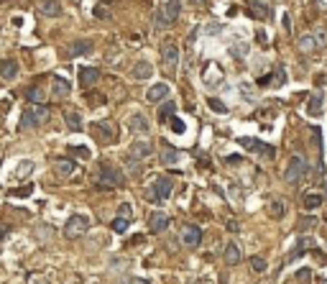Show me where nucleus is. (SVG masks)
<instances>
[{
    "instance_id": "1",
    "label": "nucleus",
    "mask_w": 327,
    "mask_h": 284,
    "mask_svg": "<svg viewBox=\"0 0 327 284\" xmlns=\"http://www.w3.org/2000/svg\"><path fill=\"white\" fill-rule=\"evenodd\" d=\"M49 118V108L46 105H28L23 116H20V130H28V128H38L41 123H46Z\"/></svg>"
},
{
    "instance_id": "2",
    "label": "nucleus",
    "mask_w": 327,
    "mask_h": 284,
    "mask_svg": "<svg viewBox=\"0 0 327 284\" xmlns=\"http://www.w3.org/2000/svg\"><path fill=\"white\" fill-rule=\"evenodd\" d=\"M87 230H90V218L77 212V215H72L69 220H67V226H64V238L74 241V238H82Z\"/></svg>"
},
{
    "instance_id": "3",
    "label": "nucleus",
    "mask_w": 327,
    "mask_h": 284,
    "mask_svg": "<svg viewBox=\"0 0 327 284\" xmlns=\"http://www.w3.org/2000/svg\"><path fill=\"white\" fill-rule=\"evenodd\" d=\"M90 130H92L97 144H115V138H118V128L113 120H95Z\"/></svg>"
},
{
    "instance_id": "4",
    "label": "nucleus",
    "mask_w": 327,
    "mask_h": 284,
    "mask_svg": "<svg viewBox=\"0 0 327 284\" xmlns=\"http://www.w3.org/2000/svg\"><path fill=\"white\" fill-rule=\"evenodd\" d=\"M307 172H310V164L304 162L302 156H292L289 164H287V172H284V180L289 184H299L304 177H307Z\"/></svg>"
},
{
    "instance_id": "5",
    "label": "nucleus",
    "mask_w": 327,
    "mask_h": 284,
    "mask_svg": "<svg viewBox=\"0 0 327 284\" xmlns=\"http://www.w3.org/2000/svg\"><path fill=\"white\" fill-rule=\"evenodd\" d=\"M100 182H105L107 187H123L125 184V174L120 169H115L110 162L100 164Z\"/></svg>"
},
{
    "instance_id": "6",
    "label": "nucleus",
    "mask_w": 327,
    "mask_h": 284,
    "mask_svg": "<svg viewBox=\"0 0 327 284\" xmlns=\"http://www.w3.org/2000/svg\"><path fill=\"white\" fill-rule=\"evenodd\" d=\"M174 190V180L171 177H156L154 180V187L148 190V200H154V202H164L169 194Z\"/></svg>"
},
{
    "instance_id": "7",
    "label": "nucleus",
    "mask_w": 327,
    "mask_h": 284,
    "mask_svg": "<svg viewBox=\"0 0 327 284\" xmlns=\"http://www.w3.org/2000/svg\"><path fill=\"white\" fill-rule=\"evenodd\" d=\"M179 13H182V3L179 0H169V3L156 13V26H171L174 20L179 18Z\"/></svg>"
},
{
    "instance_id": "8",
    "label": "nucleus",
    "mask_w": 327,
    "mask_h": 284,
    "mask_svg": "<svg viewBox=\"0 0 327 284\" xmlns=\"http://www.w3.org/2000/svg\"><path fill=\"white\" fill-rule=\"evenodd\" d=\"M238 144H241L243 148H248V151H256V154H264V156H269V159H274V156H276V148H274V146H269V144H264V141H258V138L243 136V138H238Z\"/></svg>"
},
{
    "instance_id": "9",
    "label": "nucleus",
    "mask_w": 327,
    "mask_h": 284,
    "mask_svg": "<svg viewBox=\"0 0 327 284\" xmlns=\"http://www.w3.org/2000/svg\"><path fill=\"white\" fill-rule=\"evenodd\" d=\"M69 92H72L69 80H64L61 74H54V77H51V98L64 100V98H69Z\"/></svg>"
},
{
    "instance_id": "10",
    "label": "nucleus",
    "mask_w": 327,
    "mask_h": 284,
    "mask_svg": "<svg viewBox=\"0 0 327 284\" xmlns=\"http://www.w3.org/2000/svg\"><path fill=\"white\" fill-rule=\"evenodd\" d=\"M182 241H184L187 248H197V246L202 244V230H200V226H187V228L182 230Z\"/></svg>"
},
{
    "instance_id": "11",
    "label": "nucleus",
    "mask_w": 327,
    "mask_h": 284,
    "mask_svg": "<svg viewBox=\"0 0 327 284\" xmlns=\"http://www.w3.org/2000/svg\"><path fill=\"white\" fill-rule=\"evenodd\" d=\"M54 172H56V177H72V174L77 172V162L69 159V156L54 159Z\"/></svg>"
},
{
    "instance_id": "12",
    "label": "nucleus",
    "mask_w": 327,
    "mask_h": 284,
    "mask_svg": "<svg viewBox=\"0 0 327 284\" xmlns=\"http://www.w3.org/2000/svg\"><path fill=\"white\" fill-rule=\"evenodd\" d=\"M246 10L251 13V18L253 20H266L269 18V6L266 3H261V0H248V3H246Z\"/></svg>"
},
{
    "instance_id": "13",
    "label": "nucleus",
    "mask_w": 327,
    "mask_h": 284,
    "mask_svg": "<svg viewBox=\"0 0 327 284\" xmlns=\"http://www.w3.org/2000/svg\"><path fill=\"white\" fill-rule=\"evenodd\" d=\"M169 215L166 212H151V218H148V230L151 233H164L166 228H169Z\"/></svg>"
},
{
    "instance_id": "14",
    "label": "nucleus",
    "mask_w": 327,
    "mask_h": 284,
    "mask_svg": "<svg viewBox=\"0 0 327 284\" xmlns=\"http://www.w3.org/2000/svg\"><path fill=\"white\" fill-rule=\"evenodd\" d=\"M151 151H154V146H151V141H133V144H130V159L141 162V159L151 156Z\"/></svg>"
},
{
    "instance_id": "15",
    "label": "nucleus",
    "mask_w": 327,
    "mask_h": 284,
    "mask_svg": "<svg viewBox=\"0 0 327 284\" xmlns=\"http://www.w3.org/2000/svg\"><path fill=\"white\" fill-rule=\"evenodd\" d=\"M97 80H100V70L97 67H82L79 70V84L84 87V90H90Z\"/></svg>"
},
{
    "instance_id": "16",
    "label": "nucleus",
    "mask_w": 327,
    "mask_h": 284,
    "mask_svg": "<svg viewBox=\"0 0 327 284\" xmlns=\"http://www.w3.org/2000/svg\"><path fill=\"white\" fill-rule=\"evenodd\" d=\"M38 10H41V16H46V18H59L61 16V6L56 3V0H41Z\"/></svg>"
},
{
    "instance_id": "17",
    "label": "nucleus",
    "mask_w": 327,
    "mask_h": 284,
    "mask_svg": "<svg viewBox=\"0 0 327 284\" xmlns=\"http://www.w3.org/2000/svg\"><path fill=\"white\" fill-rule=\"evenodd\" d=\"M128 128L133 130V134H148V118L146 116H141V113H136V116H130V120H128Z\"/></svg>"
},
{
    "instance_id": "18",
    "label": "nucleus",
    "mask_w": 327,
    "mask_h": 284,
    "mask_svg": "<svg viewBox=\"0 0 327 284\" xmlns=\"http://www.w3.org/2000/svg\"><path fill=\"white\" fill-rule=\"evenodd\" d=\"M18 74V59H3V64H0V77L3 80H15Z\"/></svg>"
},
{
    "instance_id": "19",
    "label": "nucleus",
    "mask_w": 327,
    "mask_h": 284,
    "mask_svg": "<svg viewBox=\"0 0 327 284\" xmlns=\"http://www.w3.org/2000/svg\"><path fill=\"white\" fill-rule=\"evenodd\" d=\"M87 52H92V41H90V38H77L72 46H69V54H72V56H82V54H87Z\"/></svg>"
},
{
    "instance_id": "20",
    "label": "nucleus",
    "mask_w": 327,
    "mask_h": 284,
    "mask_svg": "<svg viewBox=\"0 0 327 284\" xmlns=\"http://www.w3.org/2000/svg\"><path fill=\"white\" fill-rule=\"evenodd\" d=\"M161 56H164V62L169 64V67H174V64L179 62V49L174 46V44H164V46H161Z\"/></svg>"
},
{
    "instance_id": "21",
    "label": "nucleus",
    "mask_w": 327,
    "mask_h": 284,
    "mask_svg": "<svg viewBox=\"0 0 327 284\" xmlns=\"http://www.w3.org/2000/svg\"><path fill=\"white\" fill-rule=\"evenodd\" d=\"M166 95H169V87H166V84H154V87L146 92V100H148V102H159V100H164Z\"/></svg>"
},
{
    "instance_id": "22",
    "label": "nucleus",
    "mask_w": 327,
    "mask_h": 284,
    "mask_svg": "<svg viewBox=\"0 0 327 284\" xmlns=\"http://www.w3.org/2000/svg\"><path fill=\"white\" fill-rule=\"evenodd\" d=\"M64 120H67V128L74 130V134H79L82 130V118L77 110H64Z\"/></svg>"
},
{
    "instance_id": "23",
    "label": "nucleus",
    "mask_w": 327,
    "mask_h": 284,
    "mask_svg": "<svg viewBox=\"0 0 327 284\" xmlns=\"http://www.w3.org/2000/svg\"><path fill=\"white\" fill-rule=\"evenodd\" d=\"M130 74H133V80H148L151 74H154V67H151L148 62H138Z\"/></svg>"
},
{
    "instance_id": "24",
    "label": "nucleus",
    "mask_w": 327,
    "mask_h": 284,
    "mask_svg": "<svg viewBox=\"0 0 327 284\" xmlns=\"http://www.w3.org/2000/svg\"><path fill=\"white\" fill-rule=\"evenodd\" d=\"M26 98L31 100V105H43V100H46V92H43L41 84H33V87H28Z\"/></svg>"
},
{
    "instance_id": "25",
    "label": "nucleus",
    "mask_w": 327,
    "mask_h": 284,
    "mask_svg": "<svg viewBox=\"0 0 327 284\" xmlns=\"http://www.w3.org/2000/svg\"><path fill=\"white\" fill-rule=\"evenodd\" d=\"M177 162H179V151L164 144V148H161V164L171 166V164H177Z\"/></svg>"
},
{
    "instance_id": "26",
    "label": "nucleus",
    "mask_w": 327,
    "mask_h": 284,
    "mask_svg": "<svg viewBox=\"0 0 327 284\" xmlns=\"http://www.w3.org/2000/svg\"><path fill=\"white\" fill-rule=\"evenodd\" d=\"M228 52H230L235 59H243V56L248 54V44H243V41L233 38V41H230V46H228Z\"/></svg>"
},
{
    "instance_id": "27",
    "label": "nucleus",
    "mask_w": 327,
    "mask_h": 284,
    "mask_svg": "<svg viewBox=\"0 0 327 284\" xmlns=\"http://www.w3.org/2000/svg\"><path fill=\"white\" fill-rule=\"evenodd\" d=\"M225 264H230V266L241 264V251H238L235 244H228V246H225Z\"/></svg>"
},
{
    "instance_id": "28",
    "label": "nucleus",
    "mask_w": 327,
    "mask_h": 284,
    "mask_svg": "<svg viewBox=\"0 0 327 284\" xmlns=\"http://www.w3.org/2000/svg\"><path fill=\"white\" fill-rule=\"evenodd\" d=\"M315 49H317V41H315V36H312V34H304V36L299 38V52L310 54V52H315Z\"/></svg>"
},
{
    "instance_id": "29",
    "label": "nucleus",
    "mask_w": 327,
    "mask_h": 284,
    "mask_svg": "<svg viewBox=\"0 0 327 284\" xmlns=\"http://www.w3.org/2000/svg\"><path fill=\"white\" fill-rule=\"evenodd\" d=\"M320 205H322V194H304V200H302V208H304V210L312 212V210H317Z\"/></svg>"
},
{
    "instance_id": "30",
    "label": "nucleus",
    "mask_w": 327,
    "mask_h": 284,
    "mask_svg": "<svg viewBox=\"0 0 327 284\" xmlns=\"http://www.w3.org/2000/svg\"><path fill=\"white\" fill-rule=\"evenodd\" d=\"M307 113H310V116H320V113H322V95H320V92H315V95L310 98Z\"/></svg>"
},
{
    "instance_id": "31",
    "label": "nucleus",
    "mask_w": 327,
    "mask_h": 284,
    "mask_svg": "<svg viewBox=\"0 0 327 284\" xmlns=\"http://www.w3.org/2000/svg\"><path fill=\"white\" fill-rule=\"evenodd\" d=\"M171 118H174V102L166 100V102L159 108V120H161V123H169Z\"/></svg>"
},
{
    "instance_id": "32",
    "label": "nucleus",
    "mask_w": 327,
    "mask_h": 284,
    "mask_svg": "<svg viewBox=\"0 0 327 284\" xmlns=\"http://www.w3.org/2000/svg\"><path fill=\"white\" fill-rule=\"evenodd\" d=\"M269 215H271V218H284V215H287L284 202H281V200H271V202H269Z\"/></svg>"
},
{
    "instance_id": "33",
    "label": "nucleus",
    "mask_w": 327,
    "mask_h": 284,
    "mask_svg": "<svg viewBox=\"0 0 327 284\" xmlns=\"http://www.w3.org/2000/svg\"><path fill=\"white\" fill-rule=\"evenodd\" d=\"M248 264H251V269H253L256 274H264V272H266V258H264V256H251Z\"/></svg>"
},
{
    "instance_id": "34",
    "label": "nucleus",
    "mask_w": 327,
    "mask_h": 284,
    "mask_svg": "<svg viewBox=\"0 0 327 284\" xmlns=\"http://www.w3.org/2000/svg\"><path fill=\"white\" fill-rule=\"evenodd\" d=\"M31 172H33V162L23 159V162L18 164V169H15V177H18V180H23V177H28Z\"/></svg>"
},
{
    "instance_id": "35",
    "label": "nucleus",
    "mask_w": 327,
    "mask_h": 284,
    "mask_svg": "<svg viewBox=\"0 0 327 284\" xmlns=\"http://www.w3.org/2000/svg\"><path fill=\"white\" fill-rule=\"evenodd\" d=\"M130 228V218H125V215H118L115 220H113V230L115 233H125Z\"/></svg>"
},
{
    "instance_id": "36",
    "label": "nucleus",
    "mask_w": 327,
    "mask_h": 284,
    "mask_svg": "<svg viewBox=\"0 0 327 284\" xmlns=\"http://www.w3.org/2000/svg\"><path fill=\"white\" fill-rule=\"evenodd\" d=\"M274 82H271V87H281V84H284V67H281V64H279V67H276V72H274V77H271Z\"/></svg>"
},
{
    "instance_id": "37",
    "label": "nucleus",
    "mask_w": 327,
    "mask_h": 284,
    "mask_svg": "<svg viewBox=\"0 0 327 284\" xmlns=\"http://www.w3.org/2000/svg\"><path fill=\"white\" fill-rule=\"evenodd\" d=\"M207 105L212 108L215 113H228V105H223V102L217 100V98H210V100H207Z\"/></svg>"
},
{
    "instance_id": "38",
    "label": "nucleus",
    "mask_w": 327,
    "mask_h": 284,
    "mask_svg": "<svg viewBox=\"0 0 327 284\" xmlns=\"http://www.w3.org/2000/svg\"><path fill=\"white\" fill-rule=\"evenodd\" d=\"M28 284H54L49 276H43V274H31L28 276Z\"/></svg>"
},
{
    "instance_id": "39",
    "label": "nucleus",
    "mask_w": 327,
    "mask_h": 284,
    "mask_svg": "<svg viewBox=\"0 0 327 284\" xmlns=\"http://www.w3.org/2000/svg\"><path fill=\"white\" fill-rule=\"evenodd\" d=\"M87 102H90V105H102V102H105V95H100V92H87Z\"/></svg>"
},
{
    "instance_id": "40",
    "label": "nucleus",
    "mask_w": 327,
    "mask_h": 284,
    "mask_svg": "<svg viewBox=\"0 0 327 284\" xmlns=\"http://www.w3.org/2000/svg\"><path fill=\"white\" fill-rule=\"evenodd\" d=\"M31 192H33V184H26L23 190H10L13 198H26V194H31Z\"/></svg>"
},
{
    "instance_id": "41",
    "label": "nucleus",
    "mask_w": 327,
    "mask_h": 284,
    "mask_svg": "<svg viewBox=\"0 0 327 284\" xmlns=\"http://www.w3.org/2000/svg\"><path fill=\"white\" fill-rule=\"evenodd\" d=\"M184 128H187V126H184L179 118H171V130H174V134H184Z\"/></svg>"
},
{
    "instance_id": "42",
    "label": "nucleus",
    "mask_w": 327,
    "mask_h": 284,
    "mask_svg": "<svg viewBox=\"0 0 327 284\" xmlns=\"http://www.w3.org/2000/svg\"><path fill=\"white\" fill-rule=\"evenodd\" d=\"M281 26H284V31H287V34L292 31V20H289V13H284V16H281Z\"/></svg>"
},
{
    "instance_id": "43",
    "label": "nucleus",
    "mask_w": 327,
    "mask_h": 284,
    "mask_svg": "<svg viewBox=\"0 0 327 284\" xmlns=\"http://www.w3.org/2000/svg\"><path fill=\"white\" fill-rule=\"evenodd\" d=\"M118 215H125V218H130V215H133V210H130V205H128V202H123V205H120V210H118Z\"/></svg>"
},
{
    "instance_id": "44",
    "label": "nucleus",
    "mask_w": 327,
    "mask_h": 284,
    "mask_svg": "<svg viewBox=\"0 0 327 284\" xmlns=\"http://www.w3.org/2000/svg\"><path fill=\"white\" fill-rule=\"evenodd\" d=\"M72 154H77V156H84V159H87V156H90V151H87L84 146H77V148H72Z\"/></svg>"
},
{
    "instance_id": "45",
    "label": "nucleus",
    "mask_w": 327,
    "mask_h": 284,
    "mask_svg": "<svg viewBox=\"0 0 327 284\" xmlns=\"http://www.w3.org/2000/svg\"><path fill=\"white\" fill-rule=\"evenodd\" d=\"M310 276H312L310 269H299V272H297V279H307V282H310Z\"/></svg>"
},
{
    "instance_id": "46",
    "label": "nucleus",
    "mask_w": 327,
    "mask_h": 284,
    "mask_svg": "<svg viewBox=\"0 0 327 284\" xmlns=\"http://www.w3.org/2000/svg\"><path fill=\"white\" fill-rule=\"evenodd\" d=\"M95 16H97V18H107V10H105L102 6H97V8H95Z\"/></svg>"
},
{
    "instance_id": "47",
    "label": "nucleus",
    "mask_w": 327,
    "mask_h": 284,
    "mask_svg": "<svg viewBox=\"0 0 327 284\" xmlns=\"http://www.w3.org/2000/svg\"><path fill=\"white\" fill-rule=\"evenodd\" d=\"M258 84H261V87H269V84H271V77H269V74H266V77H258Z\"/></svg>"
},
{
    "instance_id": "48",
    "label": "nucleus",
    "mask_w": 327,
    "mask_h": 284,
    "mask_svg": "<svg viewBox=\"0 0 327 284\" xmlns=\"http://www.w3.org/2000/svg\"><path fill=\"white\" fill-rule=\"evenodd\" d=\"M120 284H151V282H146V279H128V282H120Z\"/></svg>"
},
{
    "instance_id": "49",
    "label": "nucleus",
    "mask_w": 327,
    "mask_h": 284,
    "mask_svg": "<svg viewBox=\"0 0 327 284\" xmlns=\"http://www.w3.org/2000/svg\"><path fill=\"white\" fill-rule=\"evenodd\" d=\"M143 241V236H133V241H130V246H138Z\"/></svg>"
},
{
    "instance_id": "50",
    "label": "nucleus",
    "mask_w": 327,
    "mask_h": 284,
    "mask_svg": "<svg viewBox=\"0 0 327 284\" xmlns=\"http://www.w3.org/2000/svg\"><path fill=\"white\" fill-rule=\"evenodd\" d=\"M225 162H228V164H238V162H241V156H228Z\"/></svg>"
},
{
    "instance_id": "51",
    "label": "nucleus",
    "mask_w": 327,
    "mask_h": 284,
    "mask_svg": "<svg viewBox=\"0 0 327 284\" xmlns=\"http://www.w3.org/2000/svg\"><path fill=\"white\" fill-rule=\"evenodd\" d=\"M194 3H197V6H202V3H207V0H194Z\"/></svg>"
},
{
    "instance_id": "52",
    "label": "nucleus",
    "mask_w": 327,
    "mask_h": 284,
    "mask_svg": "<svg viewBox=\"0 0 327 284\" xmlns=\"http://www.w3.org/2000/svg\"><path fill=\"white\" fill-rule=\"evenodd\" d=\"M102 3H110V0H102Z\"/></svg>"
},
{
    "instance_id": "53",
    "label": "nucleus",
    "mask_w": 327,
    "mask_h": 284,
    "mask_svg": "<svg viewBox=\"0 0 327 284\" xmlns=\"http://www.w3.org/2000/svg\"><path fill=\"white\" fill-rule=\"evenodd\" d=\"M325 190H327V182H325Z\"/></svg>"
}]
</instances>
